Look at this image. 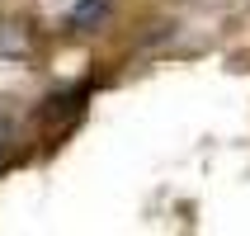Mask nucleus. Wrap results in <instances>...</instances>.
I'll return each instance as SVG.
<instances>
[{
    "mask_svg": "<svg viewBox=\"0 0 250 236\" xmlns=\"http://www.w3.org/2000/svg\"><path fill=\"white\" fill-rule=\"evenodd\" d=\"M10 151V123H0V156Z\"/></svg>",
    "mask_w": 250,
    "mask_h": 236,
    "instance_id": "1",
    "label": "nucleus"
}]
</instances>
